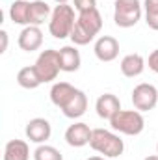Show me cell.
Instances as JSON below:
<instances>
[{
  "mask_svg": "<svg viewBox=\"0 0 158 160\" xmlns=\"http://www.w3.org/2000/svg\"><path fill=\"white\" fill-rule=\"evenodd\" d=\"M102 30V17L99 13V9H89L78 13L77 17V24L73 28L71 34V41L75 45H87L95 39V36Z\"/></svg>",
  "mask_w": 158,
  "mask_h": 160,
  "instance_id": "1",
  "label": "cell"
},
{
  "mask_svg": "<svg viewBox=\"0 0 158 160\" xmlns=\"http://www.w3.org/2000/svg\"><path fill=\"white\" fill-rule=\"evenodd\" d=\"M75 24H77L75 8L69 6V4H58L52 9V15H50L48 32L56 39H65V38H71Z\"/></svg>",
  "mask_w": 158,
  "mask_h": 160,
  "instance_id": "2",
  "label": "cell"
},
{
  "mask_svg": "<svg viewBox=\"0 0 158 160\" xmlns=\"http://www.w3.org/2000/svg\"><path fill=\"white\" fill-rule=\"evenodd\" d=\"M89 145H91L93 151H97L99 155L108 157V158H117L125 151L123 140L119 138L117 134H114V132H110L106 128H95L91 132Z\"/></svg>",
  "mask_w": 158,
  "mask_h": 160,
  "instance_id": "3",
  "label": "cell"
},
{
  "mask_svg": "<svg viewBox=\"0 0 158 160\" xmlns=\"http://www.w3.org/2000/svg\"><path fill=\"white\" fill-rule=\"evenodd\" d=\"M110 127L126 136H138L145 128V119L140 110H119L110 119Z\"/></svg>",
  "mask_w": 158,
  "mask_h": 160,
  "instance_id": "4",
  "label": "cell"
},
{
  "mask_svg": "<svg viewBox=\"0 0 158 160\" xmlns=\"http://www.w3.org/2000/svg\"><path fill=\"white\" fill-rule=\"evenodd\" d=\"M141 2L140 0H116L114 4V21L119 28H132L141 19Z\"/></svg>",
  "mask_w": 158,
  "mask_h": 160,
  "instance_id": "5",
  "label": "cell"
},
{
  "mask_svg": "<svg viewBox=\"0 0 158 160\" xmlns=\"http://www.w3.org/2000/svg\"><path fill=\"white\" fill-rule=\"evenodd\" d=\"M34 65H36V71H37V75H39L43 84L56 80L58 75H60V71H62V67H60V54L54 48L43 50Z\"/></svg>",
  "mask_w": 158,
  "mask_h": 160,
  "instance_id": "6",
  "label": "cell"
},
{
  "mask_svg": "<svg viewBox=\"0 0 158 160\" xmlns=\"http://www.w3.org/2000/svg\"><path fill=\"white\" fill-rule=\"evenodd\" d=\"M132 104L140 112H149L158 104V89L153 84H138L132 89Z\"/></svg>",
  "mask_w": 158,
  "mask_h": 160,
  "instance_id": "7",
  "label": "cell"
},
{
  "mask_svg": "<svg viewBox=\"0 0 158 160\" xmlns=\"http://www.w3.org/2000/svg\"><path fill=\"white\" fill-rule=\"evenodd\" d=\"M93 52L97 56V60L108 63V62H114L119 56V43L116 38L112 36H101L99 39L95 41V47H93Z\"/></svg>",
  "mask_w": 158,
  "mask_h": 160,
  "instance_id": "8",
  "label": "cell"
},
{
  "mask_svg": "<svg viewBox=\"0 0 158 160\" xmlns=\"http://www.w3.org/2000/svg\"><path fill=\"white\" fill-rule=\"evenodd\" d=\"M26 138L30 140V142H34V143H45L48 138H50V134H52V127H50V123L45 119V118H34V119H30L26 123Z\"/></svg>",
  "mask_w": 158,
  "mask_h": 160,
  "instance_id": "9",
  "label": "cell"
},
{
  "mask_svg": "<svg viewBox=\"0 0 158 160\" xmlns=\"http://www.w3.org/2000/svg\"><path fill=\"white\" fill-rule=\"evenodd\" d=\"M91 128H89V125L87 123H73V125H69V128L65 130V142H67V145H71V147H84V145H87L89 143V140H91Z\"/></svg>",
  "mask_w": 158,
  "mask_h": 160,
  "instance_id": "10",
  "label": "cell"
},
{
  "mask_svg": "<svg viewBox=\"0 0 158 160\" xmlns=\"http://www.w3.org/2000/svg\"><path fill=\"white\" fill-rule=\"evenodd\" d=\"M95 110H97V116L101 119H112L119 110H121V101L114 93H102L97 102H95Z\"/></svg>",
  "mask_w": 158,
  "mask_h": 160,
  "instance_id": "11",
  "label": "cell"
},
{
  "mask_svg": "<svg viewBox=\"0 0 158 160\" xmlns=\"http://www.w3.org/2000/svg\"><path fill=\"white\" fill-rule=\"evenodd\" d=\"M19 47L26 52H34L43 45V32L39 26H24L19 34Z\"/></svg>",
  "mask_w": 158,
  "mask_h": 160,
  "instance_id": "12",
  "label": "cell"
},
{
  "mask_svg": "<svg viewBox=\"0 0 158 160\" xmlns=\"http://www.w3.org/2000/svg\"><path fill=\"white\" fill-rule=\"evenodd\" d=\"M77 88L75 86H71L69 82H56L52 88H50V101H52V104L54 106H58L60 110L77 95Z\"/></svg>",
  "mask_w": 158,
  "mask_h": 160,
  "instance_id": "13",
  "label": "cell"
},
{
  "mask_svg": "<svg viewBox=\"0 0 158 160\" xmlns=\"http://www.w3.org/2000/svg\"><path fill=\"white\" fill-rule=\"evenodd\" d=\"M60 54V67L62 71L65 73H75L80 69V63H82V58H80V52L77 50L75 45H67V47H62L58 50Z\"/></svg>",
  "mask_w": 158,
  "mask_h": 160,
  "instance_id": "14",
  "label": "cell"
},
{
  "mask_svg": "<svg viewBox=\"0 0 158 160\" xmlns=\"http://www.w3.org/2000/svg\"><path fill=\"white\" fill-rule=\"evenodd\" d=\"M52 9L45 0H30L28 11V26H41L45 21H50Z\"/></svg>",
  "mask_w": 158,
  "mask_h": 160,
  "instance_id": "15",
  "label": "cell"
},
{
  "mask_svg": "<svg viewBox=\"0 0 158 160\" xmlns=\"http://www.w3.org/2000/svg\"><path fill=\"white\" fill-rule=\"evenodd\" d=\"M86 110H87V97H86V93L82 89H78L77 95L62 108L63 116L69 118V119H78V118H82L86 114Z\"/></svg>",
  "mask_w": 158,
  "mask_h": 160,
  "instance_id": "16",
  "label": "cell"
},
{
  "mask_svg": "<svg viewBox=\"0 0 158 160\" xmlns=\"http://www.w3.org/2000/svg\"><path fill=\"white\" fill-rule=\"evenodd\" d=\"M145 69V60L141 54H126L123 60H121V73L126 77V78H134V77H140Z\"/></svg>",
  "mask_w": 158,
  "mask_h": 160,
  "instance_id": "17",
  "label": "cell"
},
{
  "mask_svg": "<svg viewBox=\"0 0 158 160\" xmlns=\"http://www.w3.org/2000/svg\"><path fill=\"white\" fill-rule=\"evenodd\" d=\"M4 160H30V147L24 140H9L4 147Z\"/></svg>",
  "mask_w": 158,
  "mask_h": 160,
  "instance_id": "18",
  "label": "cell"
},
{
  "mask_svg": "<svg viewBox=\"0 0 158 160\" xmlns=\"http://www.w3.org/2000/svg\"><path fill=\"white\" fill-rule=\"evenodd\" d=\"M17 84L24 89H36L39 88L41 84V78L36 71V65H28V67H22L19 73H17Z\"/></svg>",
  "mask_w": 158,
  "mask_h": 160,
  "instance_id": "19",
  "label": "cell"
},
{
  "mask_svg": "<svg viewBox=\"0 0 158 160\" xmlns=\"http://www.w3.org/2000/svg\"><path fill=\"white\" fill-rule=\"evenodd\" d=\"M28 11H30V0H15L9 6V19L15 24L28 26Z\"/></svg>",
  "mask_w": 158,
  "mask_h": 160,
  "instance_id": "20",
  "label": "cell"
},
{
  "mask_svg": "<svg viewBox=\"0 0 158 160\" xmlns=\"http://www.w3.org/2000/svg\"><path fill=\"white\" fill-rule=\"evenodd\" d=\"M145 8V22L151 30L158 32V0H145L143 2Z\"/></svg>",
  "mask_w": 158,
  "mask_h": 160,
  "instance_id": "21",
  "label": "cell"
},
{
  "mask_svg": "<svg viewBox=\"0 0 158 160\" xmlns=\"http://www.w3.org/2000/svg\"><path fill=\"white\" fill-rule=\"evenodd\" d=\"M34 160H63V155L56 147L41 143L39 147L34 151Z\"/></svg>",
  "mask_w": 158,
  "mask_h": 160,
  "instance_id": "22",
  "label": "cell"
},
{
  "mask_svg": "<svg viewBox=\"0 0 158 160\" xmlns=\"http://www.w3.org/2000/svg\"><path fill=\"white\" fill-rule=\"evenodd\" d=\"M75 9L78 13L89 11V9H97V0H75Z\"/></svg>",
  "mask_w": 158,
  "mask_h": 160,
  "instance_id": "23",
  "label": "cell"
},
{
  "mask_svg": "<svg viewBox=\"0 0 158 160\" xmlns=\"http://www.w3.org/2000/svg\"><path fill=\"white\" fill-rule=\"evenodd\" d=\"M147 63H149V69H151L153 73H156V75H158V48H156V50H153V52L149 54Z\"/></svg>",
  "mask_w": 158,
  "mask_h": 160,
  "instance_id": "24",
  "label": "cell"
},
{
  "mask_svg": "<svg viewBox=\"0 0 158 160\" xmlns=\"http://www.w3.org/2000/svg\"><path fill=\"white\" fill-rule=\"evenodd\" d=\"M0 39H2V45H0V54H4L7 50V32L6 30H0Z\"/></svg>",
  "mask_w": 158,
  "mask_h": 160,
  "instance_id": "25",
  "label": "cell"
},
{
  "mask_svg": "<svg viewBox=\"0 0 158 160\" xmlns=\"http://www.w3.org/2000/svg\"><path fill=\"white\" fill-rule=\"evenodd\" d=\"M87 160H106L104 157H89Z\"/></svg>",
  "mask_w": 158,
  "mask_h": 160,
  "instance_id": "26",
  "label": "cell"
},
{
  "mask_svg": "<svg viewBox=\"0 0 158 160\" xmlns=\"http://www.w3.org/2000/svg\"><path fill=\"white\" fill-rule=\"evenodd\" d=\"M143 160H158V155H151V157H147V158H143Z\"/></svg>",
  "mask_w": 158,
  "mask_h": 160,
  "instance_id": "27",
  "label": "cell"
},
{
  "mask_svg": "<svg viewBox=\"0 0 158 160\" xmlns=\"http://www.w3.org/2000/svg\"><path fill=\"white\" fill-rule=\"evenodd\" d=\"M54 2H56V4H67L69 0H54Z\"/></svg>",
  "mask_w": 158,
  "mask_h": 160,
  "instance_id": "28",
  "label": "cell"
},
{
  "mask_svg": "<svg viewBox=\"0 0 158 160\" xmlns=\"http://www.w3.org/2000/svg\"><path fill=\"white\" fill-rule=\"evenodd\" d=\"M156 151H158V143H156Z\"/></svg>",
  "mask_w": 158,
  "mask_h": 160,
  "instance_id": "29",
  "label": "cell"
}]
</instances>
